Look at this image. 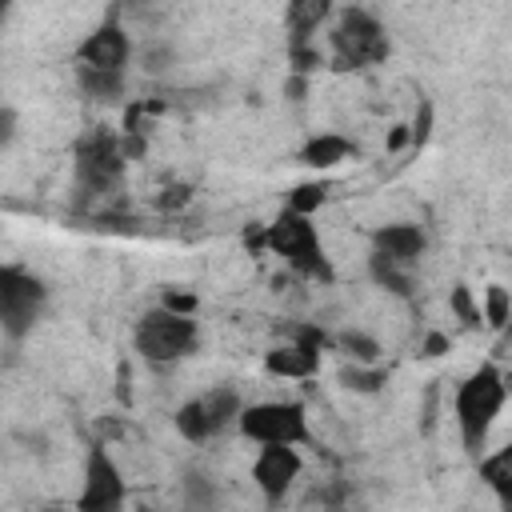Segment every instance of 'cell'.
<instances>
[{"instance_id": "f1b7e54d", "label": "cell", "mask_w": 512, "mask_h": 512, "mask_svg": "<svg viewBox=\"0 0 512 512\" xmlns=\"http://www.w3.org/2000/svg\"><path fill=\"white\" fill-rule=\"evenodd\" d=\"M448 348V336H440V332H432L428 340H424V356H440Z\"/></svg>"}, {"instance_id": "7c38bea8", "label": "cell", "mask_w": 512, "mask_h": 512, "mask_svg": "<svg viewBox=\"0 0 512 512\" xmlns=\"http://www.w3.org/2000/svg\"><path fill=\"white\" fill-rule=\"evenodd\" d=\"M424 248H428L424 228L420 224H408V220L384 224V228L372 232V252H380V256H388V260H396L404 268H416L420 256H424Z\"/></svg>"}, {"instance_id": "4316f807", "label": "cell", "mask_w": 512, "mask_h": 512, "mask_svg": "<svg viewBox=\"0 0 512 512\" xmlns=\"http://www.w3.org/2000/svg\"><path fill=\"white\" fill-rule=\"evenodd\" d=\"M144 68H148V72L172 68V48H168V44H164V48H148V52H144Z\"/></svg>"}, {"instance_id": "4fadbf2b", "label": "cell", "mask_w": 512, "mask_h": 512, "mask_svg": "<svg viewBox=\"0 0 512 512\" xmlns=\"http://www.w3.org/2000/svg\"><path fill=\"white\" fill-rule=\"evenodd\" d=\"M264 368L272 376H288V380H308L316 368H320V348L312 344H300V340H288V344H276L268 356H264Z\"/></svg>"}, {"instance_id": "f546056e", "label": "cell", "mask_w": 512, "mask_h": 512, "mask_svg": "<svg viewBox=\"0 0 512 512\" xmlns=\"http://www.w3.org/2000/svg\"><path fill=\"white\" fill-rule=\"evenodd\" d=\"M144 4H152V0H116V8H128V12H136V8H144Z\"/></svg>"}, {"instance_id": "2e32d148", "label": "cell", "mask_w": 512, "mask_h": 512, "mask_svg": "<svg viewBox=\"0 0 512 512\" xmlns=\"http://www.w3.org/2000/svg\"><path fill=\"white\" fill-rule=\"evenodd\" d=\"M416 268H404V264H396V260H388V256H380V252H368V276L384 288V292H392V296H412L416 292V276H412Z\"/></svg>"}, {"instance_id": "8992f818", "label": "cell", "mask_w": 512, "mask_h": 512, "mask_svg": "<svg viewBox=\"0 0 512 512\" xmlns=\"http://www.w3.org/2000/svg\"><path fill=\"white\" fill-rule=\"evenodd\" d=\"M48 308V288L40 276H32L28 268L16 264H0V328L12 340H24L36 320Z\"/></svg>"}, {"instance_id": "d6986e66", "label": "cell", "mask_w": 512, "mask_h": 512, "mask_svg": "<svg viewBox=\"0 0 512 512\" xmlns=\"http://www.w3.org/2000/svg\"><path fill=\"white\" fill-rule=\"evenodd\" d=\"M324 196H328V184L324 180H312V184H300V188H292L288 192V204L284 208H292V212H304V216H312L320 204H324Z\"/></svg>"}, {"instance_id": "7a4b0ae2", "label": "cell", "mask_w": 512, "mask_h": 512, "mask_svg": "<svg viewBox=\"0 0 512 512\" xmlns=\"http://www.w3.org/2000/svg\"><path fill=\"white\" fill-rule=\"evenodd\" d=\"M508 400V380L496 364H480L460 388H456V424L468 456H480L488 444V432Z\"/></svg>"}, {"instance_id": "5bb4252c", "label": "cell", "mask_w": 512, "mask_h": 512, "mask_svg": "<svg viewBox=\"0 0 512 512\" xmlns=\"http://www.w3.org/2000/svg\"><path fill=\"white\" fill-rule=\"evenodd\" d=\"M332 0H288L284 8V28H288V44H304L312 40V32L328 20Z\"/></svg>"}, {"instance_id": "ffe728a7", "label": "cell", "mask_w": 512, "mask_h": 512, "mask_svg": "<svg viewBox=\"0 0 512 512\" xmlns=\"http://www.w3.org/2000/svg\"><path fill=\"white\" fill-rule=\"evenodd\" d=\"M480 320H488L492 328H504V324H508V288H504V284H488Z\"/></svg>"}, {"instance_id": "ba28073f", "label": "cell", "mask_w": 512, "mask_h": 512, "mask_svg": "<svg viewBox=\"0 0 512 512\" xmlns=\"http://www.w3.org/2000/svg\"><path fill=\"white\" fill-rule=\"evenodd\" d=\"M240 408H244V404H240V392L220 384V388H212V392H204V396L180 404V412H176V432H180L184 440H192V444H204V440L220 436L228 424H236Z\"/></svg>"}, {"instance_id": "ac0fdd59", "label": "cell", "mask_w": 512, "mask_h": 512, "mask_svg": "<svg viewBox=\"0 0 512 512\" xmlns=\"http://www.w3.org/2000/svg\"><path fill=\"white\" fill-rule=\"evenodd\" d=\"M480 464V480L500 496V504H512V448H500L492 456H476Z\"/></svg>"}, {"instance_id": "9a60e30c", "label": "cell", "mask_w": 512, "mask_h": 512, "mask_svg": "<svg viewBox=\"0 0 512 512\" xmlns=\"http://www.w3.org/2000/svg\"><path fill=\"white\" fill-rule=\"evenodd\" d=\"M76 88H80V96H88V100H96V104H116V100L124 96V72L76 64Z\"/></svg>"}, {"instance_id": "603a6c76", "label": "cell", "mask_w": 512, "mask_h": 512, "mask_svg": "<svg viewBox=\"0 0 512 512\" xmlns=\"http://www.w3.org/2000/svg\"><path fill=\"white\" fill-rule=\"evenodd\" d=\"M452 308L460 312V320H464L468 328H476V324H480V308L472 304V296H468V288H464V284L452 292Z\"/></svg>"}, {"instance_id": "3957f363", "label": "cell", "mask_w": 512, "mask_h": 512, "mask_svg": "<svg viewBox=\"0 0 512 512\" xmlns=\"http://www.w3.org/2000/svg\"><path fill=\"white\" fill-rule=\"evenodd\" d=\"M260 244L272 248L292 272H300V276H308V280H320V284H332V264H328V256H324V244H320V236H316L312 216L284 208V212L260 232Z\"/></svg>"}, {"instance_id": "d4e9b609", "label": "cell", "mask_w": 512, "mask_h": 512, "mask_svg": "<svg viewBox=\"0 0 512 512\" xmlns=\"http://www.w3.org/2000/svg\"><path fill=\"white\" fill-rule=\"evenodd\" d=\"M160 304H164V308H172V312H184V316H196V308H200L192 292H164V296H160Z\"/></svg>"}, {"instance_id": "8fae6325", "label": "cell", "mask_w": 512, "mask_h": 512, "mask_svg": "<svg viewBox=\"0 0 512 512\" xmlns=\"http://www.w3.org/2000/svg\"><path fill=\"white\" fill-rule=\"evenodd\" d=\"M296 476H300L296 444H260V456L252 464V480L268 504H280L288 496V488L296 484Z\"/></svg>"}, {"instance_id": "e0dca14e", "label": "cell", "mask_w": 512, "mask_h": 512, "mask_svg": "<svg viewBox=\"0 0 512 512\" xmlns=\"http://www.w3.org/2000/svg\"><path fill=\"white\" fill-rule=\"evenodd\" d=\"M356 148L344 140V136H336V132H324V136H312L304 148H300V164H308V168H336L340 160H348Z\"/></svg>"}, {"instance_id": "5b68a950", "label": "cell", "mask_w": 512, "mask_h": 512, "mask_svg": "<svg viewBox=\"0 0 512 512\" xmlns=\"http://www.w3.org/2000/svg\"><path fill=\"white\" fill-rule=\"evenodd\" d=\"M328 44H332V68H344V72L384 64L392 52L384 24L368 8H344L328 32Z\"/></svg>"}, {"instance_id": "83f0119b", "label": "cell", "mask_w": 512, "mask_h": 512, "mask_svg": "<svg viewBox=\"0 0 512 512\" xmlns=\"http://www.w3.org/2000/svg\"><path fill=\"white\" fill-rule=\"evenodd\" d=\"M184 200H188V188L176 184V188H168V196H160L156 204H160V208H176V204H184Z\"/></svg>"}, {"instance_id": "6da1fadb", "label": "cell", "mask_w": 512, "mask_h": 512, "mask_svg": "<svg viewBox=\"0 0 512 512\" xmlns=\"http://www.w3.org/2000/svg\"><path fill=\"white\" fill-rule=\"evenodd\" d=\"M124 144L108 128H88L76 140L72 152V208L76 212H100L124 180Z\"/></svg>"}, {"instance_id": "44dd1931", "label": "cell", "mask_w": 512, "mask_h": 512, "mask_svg": "<svg viewBox=\"0 0 512 512\" xmlns=\"http://www.w3.org/2000/svg\"><path fill=\"white\" fill-rule=\"evenodd\" d=\"M340 348L348 352V356H356V360H376V340H368V336H360V332H344L340 336Z\"/></svg>"}, {"instance_id": "cb8c5ba5", "label": "cell", "mask_w": 512, "mask_h": 512, "mask_svg": "<svg viewBox=\"0 0 512 512\" xmlns=\"http://www.w3.org/2000/svg\"><path fill=\"white\" fill-rule=\"evenodd\" d=\"M184 500H188L192 508H208V504H212V492L204 488V476H188V480H184Z\"/></svg>"}, {"instance_id": "9c48e42d", "label": "cell", "mask_w": 512, "mask_h": 512, "mask_svg": "<svg viewBox=\"0 0 512 512\" xmlns=\"http://www.w3.org/2000/svg\"><path fill=\"white\" fill-rule=\"evenodd\" d=\"M120 504H124V476H120L116 460L108 456V448L92 444L88 460H84V488L76 496V508L80 512H116Z\"/></svg>"}, {"instance_id": "484cf974", "label": "cell", "mask_w": 512, "mask_h": 512, "mask_svg": "<svg viewBox=\"0 0 512 512\" xmlns=\"http://www.w3.org/2000/svg\"><path fill=\"white\" fill-rule=\"evenodd\" d=\"M16 128H20V120H16V108L0 104V148H8V144L16 140Z\"/></svg>"}, {"instance_id": "4dcf8cb0", "label": "cell", "mask_w": 512, "mask_h": 512, "mask_svg": "<svg viewBox=\"0 0 512 512\" xmlns=\"http://www.w3.org/2000/svg\"><path fill=\"white\" fill-rule=\"evenodd\" d=\"M8 4H12V0H0V20L8 16Z\"/></svg>"}, {"instance_id": "7402d4cb", "label": "cell", "mask_w": 512, "mask_h": 512, "mask_svg": "<svg viewBox=\"0 0 512 512\" xmlns=\"http://www.w3.org/2000/svg\"><path fill=\"white\" fill-rule=\"evenodd\" d=\"M340 380H344L348 388H356V392H376V388L384 384V372H380V368H372V372H364V368H348Z\"/></svg>"}, {"instance_id": "277c9868", "label": "cell", "mask_w": 512, "mask_h": 512, "mask_svg": "<svg viewBox=\"0 0 512 512\" xmlns=\"http://www.w3.org/2000/svg\"><path fill=\"white\" fill-rule=\"evenodd\" d=\"M200 344V324L196 316H184V312H172V308H148L136 328H132V348L136 356H144L148 364L156 368H168L184 356H192Z\"/></svg>"}, {"instance_id": "30bf717a", "label": "cell", "mask_w": 512, "mask_h": 512, "mask_svg": "<svg viewBox=\"0 0 512 512\" xmlns=\"http://www.w3.org/2000/svg\"><path fill=\"white\" fill-rule=\"evenodd\" d=\"M128 56H132V40L124 32V20H120V8L112 4V12L76 44V64H92V68H116L124 72L128 68Z\"/></svg>"}, {"instance_id": "52a82bcc", "label": "cell", "mask_w": 512, "mask_h": 512, "mask_svg": "<svg viewBox=\"0 0 512 512\" xmlns=\"http://www.w3.org/2000/svg\"><path fill=\"white\" fill-rule=\"evenodd\" d=\"M240 432L256 444H312L308 432V412L300 400H264V404H248L236 416Z\"/></svg>"}]
</instances>
